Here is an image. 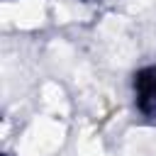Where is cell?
Masks as SVG:
<instances>
[{
    "label": "cell",
    "mask_w": 156,
    "mask_h": 156,
    "mask_svg": "<svg viewBox=\"0 0 156 156\" xmlns=\"http://www.w3.org/2000/svg\"><path fill=\"white\" fill-rule=\"evenodd\" d=\"M78 156H107V151L102 149L100 139L90 129H85L80 134V141H78Z\"/></svg>",
    "instance_id": "obj_5"
},
{
    "label": "cell",
    "mask_w": 156,
    "mask_h": 156,
    "mask_svg": "<svg viewBox=\"0 0 156 156\" xmlns=\"http://www.w3.org/2000/svg\"><path fill=\"white\" fill-rule=\"evenodd\" d=\"M56 20H58V22H68V20H71V12H68L63 5H56Z\"/></svg>",
    "instance_id": "obj_6"
},
{
    "label": "cell",
    "mask_w": 156,
    "mask_h": 156,
    "mask_svg": "<svg viewBox=\"0 0 156 156\" xmlns=\"http://www.w3.org/2000/svg\"><path fill=\"white\" fill-rule=\"evenodd\" d=\"M41 102H44V107L51 115H61V117L68 115V100H66L63 88L58 83H44V88H41Z\"/></svg>",
    "instance_id": "obj_4"
},
{
    "label": "cell",
    "mask_w": 156,
    "mask_h": 156,
    "mask_svg": "<svg viewBox=\"0 0 156 156\" xmlns=\"http://www.w3.org/2000/svg\"><path fill=\"white\" fill-rule=\"evenodd\" d=\"M2 22H12L20 29H34L44 22V0H17L0 7Z\"/></svg>",
    "instance_id": "obj_2"
},
{
    "label": "cell",
    "mask_w": 156,
    "mask_h": 156,
    "mask_svg": "<svg viewBox=\"0 0 156 156\" xmlns=\"http://www.w3.org/2000/svg\"><path fill=\"white\" fill-rule=\"evenodd\" d=\"M124 156H156V132L146 127L129 129L124 139Z\"/></svg>",
    "instance_id": "obj_3"
},
{
    "label": "cell",
    "mask_w": 156,
    "mask_h": 156,
    "mask_svg": "<svg viewBox=\"0 0 156 156\" xmlns=\"http://www.w3.org/2000/svg\"><path fill=\"white\" fill-rule=\"evenodd\" d=\"M66 136V127L54 117H37L17 146L20 156H51Z\"/></svg>",
    "instance_id": "obj_1"
}]
</instances>
